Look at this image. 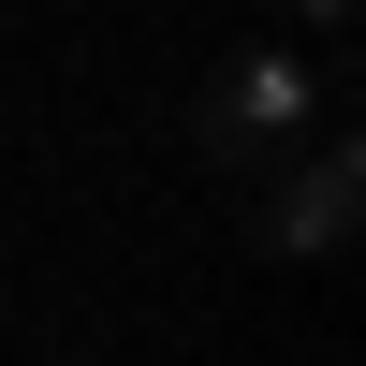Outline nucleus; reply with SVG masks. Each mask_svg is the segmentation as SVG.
Listing matches in <instances>:
<instances>
[{"instance_id": "1", "label": "nucleus", "mask_w": 366, "mask_h": 366, "mask_svg": "<svg viewBox=\"0 0 366 366\" xmlns=\"http://www.w3.org/2000/svg\"><path fill=\"white\" fill-rule=\"evenodd\" d=\"M308 117H322V74H308L293 44H249V59H234V74L191 103V162H220V176H264L293 132H308Z\"/></svg>"}, {"instance_id": "2", "label": "nucleus", "mask_w": 366, "mask_h": 366, "mask_svg": "<svg viewBox=\"0 0 366 366\" xmlns=\"http://www.w3.org/2000/svg\"><path fill=\"white\" fill-rule=\"evenodd\" d=\"M352 220H366V147L308 117V132L279 147V191L249 205V234H264L279 264H337V249H352Z\"/></svg>"}, {"instance_id": "3", "label": "nucleus", "mask_w": 366, "mask_h": 366, "mask_svg": "<svg viewBox=\"0 0 366 366\" xmlns=\"http://www.w3.org/2000/svg\"><path fill=\"white\" fill-rule=\"evenodd\" d=\"M293 15H308V44H337V29H352V0H293Z\"/></svg>"}]
</instances>
